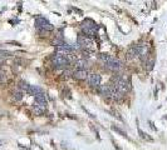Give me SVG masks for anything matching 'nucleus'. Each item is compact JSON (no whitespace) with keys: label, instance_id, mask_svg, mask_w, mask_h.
Here are the masks:
<instances>
[{"label":"nucleus","instance_id":"20","mask_svg":"<svg viewBox=\"0 0 167 150\" xmlns=\"http://www.w3.org/2000/svg\"><path fill=\"white\" fill-rule=\"evenodd\" d=\"M13 96H14V99H15L16 101H20V100L23 99V93H21V92H14Z\"/></svg>","mask_w":167,"mask_h":150},{"label":"nucleus","instance_id":"22","mask_svg":"<svg viewBox=\"0 0 167 150\" xmlns=\"http://www.w3.org/2000/svg\"><path fill=\"white\" fill-rule=\"evenodd\" d=\"M13 54L10 53V51H7V50H0V58H9V56H12Z\"/></svg>","mask_w":167,"mask_h":150},{"label":"nucleus","instance_id":"24","mask_svg":"<svg viewBox=\"0 0 167 150\" xmlns=\"http://www.w3.org/2000/svg\"><path fill=\"white\" fill-rule=\"evenodd\" d=\"M138 133H140V135H141V138H143V139H146V140H150V141H152V138L151 136H148L145 131H142L140 128H138Z\"/></svg>","mask_w":167,"mask_h":150},{"label":"nucleus","instance_id":"5","mask_svg":"<svg viewBox=\"0 0 167 150\" xmlns=\"http://www.w3.org/2000/svg\"><path fill=\"white\" fill-rule=\"evenodd\" d=\"M101 75L97 74V73H93V74H89L88 75V83L92 88H99V85H101Z\"/></svg>","mask_w":167,"mask_h":150},{"label":"nucleus","instance_id":"26","mask_svg":"<svg viewBox=\"0 0 167 150\" xmlns=\"http://www.w3.org/2000/svg\"><path fill=\"white\" fill-rule=\"evenodd\" d=\"M62 148H63V149H67V150H73V148H71V146H68V144H65L64 141L62 143Z\"/></svg>","mask_w":167,"mask_h":150},{"label":"nucleus","instance_id":"30","mask_svg":"<svg viewBox=\"0 0 167 150\" xmlns=\"http://www.w3.org/2000/svg\"><path fill=\"white\" fill-rule=\"evenodd\" d=\"M3 64H4V59L0 58V65H3Z\"/></svg>","mask_w":167,"mask_h":150},{"label":"nucleus","instance_id":"11","mask_svg":"<svg viewBox=\"0 0 167 150\" xmlns=\"http://www.w3.org/2000/svg\"><path fill=\"white\" fill-rule=\"evenodd\" d=\"M33 110L37 115H43L45 111H47V105H43V104H38L35 103L34 106H33Z\"/></svg>","mask_w":167,"mask_h":150},{"label":"nucleus","instance_id":"17","mask_svg":"<svg viewBox=\"0 0 167 150\" xmlns=\"http://www.w3.org/2000/svg\"><path fill=\"white\" fill-rule=\"evenodd\" d=\"M29 86H30V85H29L25 80H20V81H19V89H20V90H23V92H28Z\"/></svg>","mask_w":167,"mask_h":150},{"label":"nucleus","instance_id":"12","mask_svg":"<svg viewBox=\"0 0 167 150\" xmlns=\"http://www.w3.org/2000/svg\"><path fill=\"white\" fill-rule=\"evenodd\" d=\"M153 66H155V58L153 56H148V59L145 62V68H146L147 71H151L153 69Z\"/></svg>","mask_w":167,"mask_h":150},{"label":"nucleus","instance_id":"13","mask_svg":"<svg viewBox=\"0 0 167 150\" xmlns=\"http://www.w3.org/2000/svg\"><path fill=\"white\" fill-rule=\"evenodd\" d=\"M123 96H124L123 94H121L117 89H114V88L112 86V96H111V98H112L114 101H121V100L123 99Z\"/></svg>","mask_w":167,"mask_h":150},{"label":"nucleus","instance_id":"31","mask_svg":"<svg viewBox=\"0 0 167 150\" xmlns=\"http://www.w3.org/2000/svg\"><path fill=\"white\" fill-rule=\"evenodd\" d=\"M165 119H167V115H166V116H165Z\"/></svg>","mask_w":167,"mask_h":150},{"label":"nucleus","instance_id":"19","mask_svg":"<svg viewBox=\"0 0 167 150\" xmlns=\"http://www.w3.org/2000/svg\"><path fill=\"white\" fill-rule=\"evenodd\" d=\"M111 58H112V56L108 55V54H106V53H101V54H99V59H101L104 64H106L107 62H109V59H111Z\"/></svg>","mask_w":167,"mask_h":150},{"label":"nucleus","instance_id":"29","mask_svg":"<svg viewBox=\"0 0 167 150\" xmlns=\"http://www.w3.org/2000/svg\"><path fill=\"white\" fill-rule=\"evenodd\" d=\"M71 74H72V71H71V70H65V71H64V75H65L67 78H68Z\"/></svg>","mask_w":167,"mask_h":150},{"label":"nucleus","instance_id":"25","mask_svg":"<svg viewBox=\"0 0 167 150\" xmlns=\"http://www.w3.org/2000/svg\"><path fill=\"white\" fill-rule=\"evenodd\" d=\"M89 128H90V129H92V131H93V133H94V134H95V136H97V138H98V139H99V135H98V130H97V129H95V128H94V125H93V124H92V123H90V124H89Z\"/></svg>","mask_w":167,"mask_h":150},{"label":"nucleus","instance_id":"6","mask_svg":"<svg viewBox=\"0 0 167 150\" xmlns=\"http://www.w3.org/2000/svg\"><path fill=\"white\" fill-rule=\"evenodd\" d=\"M98 92H99V94H101L102 96H104V98H107V99H109L111 96H112V86L111 85H101L98 88Z\"/></svg>","mask_w":167,"mask_h":150},{"label":"nucleus","instance_id":"9","mask_svg":"<svg viewBox=\"0 0 167 150\" xmlns=\"http://www.w3.org/2000/svg\"><path fill=\"white\" fill-rule=\"evenodd\" d=\"M88 71L87 70H76L74 73H73V78L76 79V80H86L87 78H88Z\"/></svg>","mask_w":167,"mask_h":150},{"label":"nucleus","instance_id":"4","mask_svg":"<svg viewBox=\"0 0 167 150\" xmlns=\"http://www.w3.org/2000/svg\"><path fill=\"white\" fill-rule=\"evenodd\" d=\"M114 89H117L121 94H123V95H124V94H127V93L129 92L131 85H129V83H127L124 79H121V80L117 83V85L114 86Z\"/></svg>","mask_w":167,"mask_h":150},{"label":"nucleus","instance_id":"1","mask_svg":"<svg viewBox=\"0 0 167 150\" xmlns=\"http://www.w3.org/2000/svg\"><path fill=\"white\" fill-rule=\"evenodd\" d=\"M50 60H52V63H53V65L55 68H65L67 65H69V63H71V59L68 56L64 55V54H59V53L53 54Z\"/></svg>","mask_w":167,"mask_h":150},{"label":"nucleus","instance_id":"15","mask_svg":"<svg viewBox=\"0 0 167 150\" xmlns=\"http://www.w3.org/2000/svg\"><path fill=\"white\" fill-rule=\"evenodd\" d=\"M26 93H28V94H30V95H34V96H35L37 94L42 93V90H40V88H39V86H37V85H30Z\"/></svg>","mask_w":167,"mask_h":150},{"label":"nucleus","instance_id":"18","mask_svg":"<svg viewBox=\"0 0 167 150\" xmlns=\"http://www.w3.org/2000/svg\"><path fill=\"white\" fill-rule=\"evenodd\" d=\"M112 130H113V131H116V133H118V134H119V135H122L123 138H127L128 140H131V139L127 136V134H126V133H124L122 129H119L118 126H116V125H112Z\"/></svg>","mask_w":167,"mask_h":150},{"label":"nucleus","instance_id":"28","mask_svg":"<svg viewBox=\"0 0 167 150\" xmlns=\"http://www.w3.org/2000/svg\"><path fill=\"white\" fill-rule=\"evenodd\" d=\"M8 44H13V45H16V46H21V44L18 43V41H8Z\"/></svg>","mask_w":167,"mask_h":150},{"label":"nucleus","instance_id":"3","mask_svg":"<svg viewBox=\"0 0 167 150\" xmlns=\"http://www.w3.org/2000/svg\"><path fill=\"white\" fill-rule=\"evenodd\" d=\"M121 68H122V62L117 58H111L109 62L106 63V69L111 71H118Z\"/></svg>","mask_w":167,"mask_h":150},{"label":"nucleus","instance_id":"16","mask_svg":"<svg viewBox=\"0 0 167 150\" xmlns=\"http://www.w3.org/2000/svg\"><path fill=\"white\" fill-rule=\"evenodd\" d=\"M76 68H77V70H87L88 63L86 62V60H77L76 62Z\"/></svg>","mask_w":167,"mask_h":150},{"label":"nucleus","instance_id":"2","mask_svg":"<svg viewBox=\"0 0 167 150\" xmlns=\"http://www.w3.org/2000/svg\"><path fill=\"white\" fill-rule=\"evenodd\" d=\"M35 28L39 29L40 32H43V30H47V32H52V30H54V26L43 16H38L35 19Z\"/></svg>","mask_w":167,"mask_h":150},{"label":"nucleus","instance_id":"27","mask_svg":"<svg viewBox=\"0 0 167 150\" xmlns=\"http://www.w3.org/2000/svg\"><path fill=\"white\" fill-rule=\"evenodd\" d=\"M148 124H150V126H151V128H152V129H153L155 131H157V128L155 126V124H153V123L151 122V120H148Z\"/></svg>","mask_w":167,"mask_h":150},{"label":"nucleus","instance_id":"10","mask_svg":"<svg viewBox=\"0 0 167 150\" xmlns=\"http://www.w3.org/2000/svg\"><path fill=\"white\" fill-rule=\"evenodd\" d=\"M127 59L128 60H131V59H133V58H136V56H138V53H137V45H131L129 48H128V50H127Z\"/></svg>","mask_w":167,"mask_h":150},{"label":"nucleus","instance_id":"7","mask_svg":"<svg viewBox=\"0 0 167 150\" xmlns=\"http://www.w3.org/2000/svg\"><path fill=\"white\" fill-rule=\"evenodd\" d=\"M81 28H82V32L83 30H97V24H95V21L94 20H92V19H84L83 20V23H82V25H81Z\"/></svg>","mask_w":167,"mask_h":150},{"label":"nucleus","instance_id":"8","mask_svg":"<svg viewBox=\"0 0 167 150\" xmlns=\"http://www.w3.org/2000/svg\"><path fill=\"white\" fill-rule=\"evenodd\" d=\"M73 51H74V49H73V46L69 45V44H63L62 46H58V48H57V53H59V54L64 53V55L72 54Z\"/></svg>","mask_w":167,"mask_h":150},{"label":"nucleus","instance_id":"21","mask_svg":"<svg viewBox=\"0 0 167 150\" xmlns=\"http://www.w3.org/2000/svg\"><path fill=\"white\" fill-rule=\"evenodd\" d=\"M108 113H109V114H112V116H114V118L119 119L121 122H123V119H122V116L119 115V113H118V111H116V110H108Z\"/></svg>","mask_w":167,"mask_h":150},{"label":"nucleus","instance_id":"23","mask_svg":"<svg viewBox=\"0 0 167 150\" xmlns=\"http://www.w3.org/2000/svg\"><path fill=\"white\" fill-rule=\"evenodd\" d=\"M8 80V74L5 71H0V83H5Z\"/></svg>","mask_w":167,"mask_h":150},{"label":"nucleus","instance_id":"14","mask_svg":"<svg viewBox=\"0 0 167 150\" xmlns=\"http://www.w3.org/2000/svg\"><path fill=\"white\" fill-rule=\"evenodd\" d=\"M34 99H35V103H38V104H43V105H47V95H45V94L39 93V94H37V95L34 96Z\"/></svg>","mask_w":167,"mask_h":150}]
</instances>
